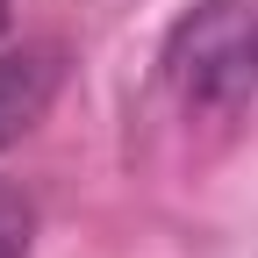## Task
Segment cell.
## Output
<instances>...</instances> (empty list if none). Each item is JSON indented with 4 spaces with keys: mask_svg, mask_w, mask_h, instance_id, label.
<instances>
[{
    "mask_svg": "<svg viewBox=\"0 0 258 258\" xmlns=\"http://www.w3.org/2000/svg\"><path fill=\"white\" fill-rule=\"evenodd\" d=\"M0 36H8V0H0Z\"/></svg>",
    "mask_w": 258,
    "mask_h": 258,
    "instance_id": "obj_4",
    "label": "cell"
},
{
    "mask_svg": "<svg viewBox=\"0 0 258 258\" xmlns=\"http://www.w3.org/2000/svg\"><path fill=\"white\" fill-rule=\"evenodd\" d=\"M57 86H64V50L57 43L0 50V151L43 122V108L57 101Z\"/></svg>",
    "mask_w": 258,
    "mask_h": 258,
    "instance_id": "obj_2",
    "label": "cell"
},
{
    "mask_svg": "<svg viewBox=\"0 0 258 258\" xmlns=\"http://www.w3.org/2000/svg\"><path fill=\"white\" fill-rule=\"evenodd\" d=\"M29 237H36V208L15 186H0V258H29Z\"/></svg>",
    "mask_w": 258,
    "mask_h": 258,
    "instance_id": "obj_3",
    "label": "cell"
},
{
    "mask_svg": "<svg viewBox=\"0 0 258 258\" xmlns=\"http://www.w3.org/2000/svg\"><path fill=\"white\" fill-rule=\"evenodd\" d=\"M165 86L186 115H237L258 93V0H201L165 36Z\"/></svg>",
    "mask_w": 258,
    "mask_h": 258,
    "instance_id": "obj_1",
    "label": "cell"
}]
</instances>
